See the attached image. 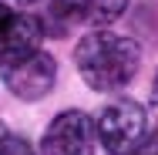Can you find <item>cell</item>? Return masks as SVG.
<instances>
[{"instance_id":"obj_5","label":"cell","mask_w":158,"mask_h":155,"mask_svg":"<svg viewBox=\"0 0 158 155\" xmlns=\"http://www.w3.org/2000/svg\"><path fill=\"white\" fill-rule=\"evenodd\" d=\"M94 122L84 111H61L44 131L47 155H94Z\"/></svg>"},{"instance_id":"obj_7","label":"cell","mask_w":158,"mask_h":155,"mask_svg":"<svg viewBox=\"0 0 158 155\" xmlns=\"http://www.w3.org/2000/svg\"><path fill=\"white\" fill-rule=\"evenodd\" d=\"M131 155H158V128L155 131H145V138L138 142V149Z\"/></svg>"},{"instance_id":"obj_11","label":"cell","mask_w":158,"mask_h":155,"mask_svg":"<svg viewBox=\"0 0 158 155\" xmlns=\"http://www.w3.org/2000/svg\"><path fill=\"white\" fill-rule=\"evenodd\" d=\"M152 101L158 105V74H155V84H152Z\"/></svg>"},{"instance_id":"obj_9","label":"cell","mask_w":158,"mask_h":155,"mask_svg":"<svg viewBox=\"0 0 158 155\" xmlns=\"http://www.w3.org/2000/svg\"><path fill=\"white\" fill-rule=\"evenodd\" d=\"M7 138H10V131L3 128V122H0V155H3V145H7Z\"/></svg>"},{"instance_id":"obj_4","label":"cell","mask_w":158,"mask_h":155,"mask_svg":"<svg viewBox=\"0 0 158 155\" xmlns=\"http://www.w3.org/2000/svg\"><path fill=\"white\" fill-rule=\"evenodd\" d=\"M128 0H51V20L47 31L54 37H64L74 24H111L125 14Z\"/></svg>"},{"instance_id":"obj_1","label":"cell","mask_w":158,"mask_h":155,"mask_svg":"<svg viewBox=\"0 0 158 155\" xmlns=\"http://www.w3.org/2000/svg\"><path fill=\"white\" fill-rule=\"evenodd\" d=\"M74 64L88 88L94 91H121L128 81L138 74L141 64V47L111 31H91L84 34L74 47Z\"/></svg>"},{"instance_id":"obj_10","label":"cell","mask_w":158,"mask_h":155,"mask_svg":"<svg viewBox=\"0 0 158 155\" xmlns=\"http://www.w3.org/2000/svg\"><path fill=\"white\" fill-rule=\"evenodd\" d=\"M7 14H10V7H7V3H0V27H3V20H7Z\"/></svg>"},{"instance_id":"obj_12","label":"cell","mask_w":158,"mask_h":155,"mask_svg":"<svg viewBox=\"0 0 158 155\" xmlns=\"http://www.w3.org/2000/svg\"><path fill=\"white\" fill-rule=\"evenodd\" d=\"M17 3H34V0H17Z\"/></svg>"},{"instance_id":"obj_8","label":"cell","mask_w":158,"mask_h":155,"mask_svg":"<svg viewBox=\"0 0 158 155\" xmlns=\"http://www.w3.org/2000/svg\"><path fill=\"white\" fill-rule=\"evenodd\" d=\"M3 155H37V152H34V149L24 142V138L10 135V138H7V145H3Z\"/></svg>"},{"instance_id":"obj_3","label":"cell","mask_w":158,"mask_h":155,"mask_svg":"<svg viewBox=\"0 0 158 155\" xmlns=\"http://www.w3.org/2000/svg\"><path fill=\"white\" fill-rule=\"evenodd\" d=\"M0 74L7 81V88L17 94L20 101H37L44 94H51L54 81H57V61L47 51H34L17 61H3Z\"/></svg>"},{"instance_id":"obj_6","label":"cell","mask_w":158,"mask_h":155,"mask_svg":"<svg viewBox=\"0 0 158 155\" xmlns=\"http://www.w3.org/2000/svg\"><path fill=\"white\" fill-rule=\"evenodd\" d=\"M40 34H44V27H40L37 17L10 10L7 20H3V27H0V64L40 51Z\"/></svg>"},{"instance_id":"obj_2","label":"cell","mask_w":158,"mask_h":155,"mask_svg":"<svg viewBox=\"0 0 158 155\" xmlns=\"http://www.w3.org/2000/svg\"><path fill=\"white\" fill-rule=\"evenodd\" d=\"M141 138H145V111L131 98L111 101L94 122V142H101L108 155H131Z\"/></svg>"}]
</instances>
